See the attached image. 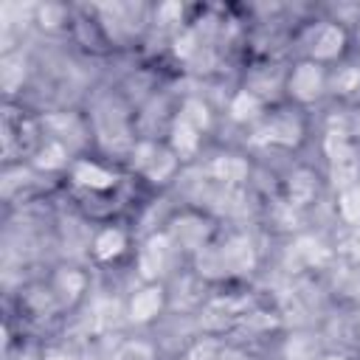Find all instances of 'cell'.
I'll return each mask as SVG.
<instances>
[{"mask_svg": "<svg viewBox=\"0 0 360 360\" xmlns=\"http://www.w3.org/2000/svg\"><path fill=\"white\" fill-rule=\"evenodd\" d=\"M259 248L245 231H219L217 239L191 259V270L202 284H233L256 273Z\"/></svg>", "mask_w": 360, "mask_h": 360, "instance_id": "1", "label": "cell"}, {"mask_svg": "<svg viewBox=\"0 0 360 360\" xmlns=\"http://www.w3.org/2000/svg\"><path fill=\"white\" fill-rule=\"evenodd\" d=\"M45 141V124L25 110L20 101L6 98L0 112V149H3V169L6 166H25L37 155L39 143Z\"/></svg>", "mask_w": 360, "mask_h": 360, "instance_id": "2", "label": "cell"}, {"mask_svg": "<svg viewBox=\"0 0 360 360\" xmlns=\"http://www.w3.org/2000/svg\"><path fill=\"white\" fill-rule=\"evenodd\" d=\"M295 59H309L323 68H338L352 51V31L338 20L304 22L295 37Z\"/></svg>", "mask_w": 360, "mask_h": 360, "instance_id": "3", "label": "cell"}, {"mask_svg": "<svg viewBox=\"0 0 360 360\" xmlns=\"http://www.w3.org/2000/svg\"><path fill=\"white\" fill-rule=\"evenodd\" d=\"M253 138L270 149L298 152L309 138V112L290 101L270 104L262 121L253 127Z\"/></svg>", "mask_w": 360, "mask_h": 360, "instance_id": "4", "label": "cell"}, {"mask_svg": "<svg viewBox=\"0 0 360 360\" xmlns=\"http://www.w3.org/2000/svg\"><path fill=\"white\" fill-rule=\"evenodd\" d=\"M127 163H129V172L141 183L155 186V188L169 186L177 177V172L183 169V160L174 155V149L166 143V138H158V135H141L132 143Z\"/></svg>", "mask_w": 360, "mask_h": 360, "instance_id": "5", "label": "cell"}, {"mask_svg": "<svg viewBox=\"0 0 360 360\" xmlns=\"http://www.w3.org/2000/svg\"><path fill=\"white\" fill-rule=\"evenodd\" d=\"M163 231H166V236L172 239L177 256L191 262L202 248H208V245L217 239L219 222H217L208 211H202V208H197V205H183V208H177V211L163 222Z\"/></svg>", "mask_w": 360, "mask_h": 360, "instance_id": "6", "label": "cell"}, {"mask_svg": "<svg viewBox=\"0 0 360 360\" xmlns=\"http://www.w3.org/2000/svg\"><path fill=\"white\" fill-rule=\"evenodd\" d=\"M110 51L112 48H127L132 45L143 28L149 25L146 22V6H135V3H104V6H90Z\"/></svg>", "mask_w": 360, "mask_h": 360, "instance_id": "7", "label": "cell"}, {"mask_svg": "<svg viewBox=\"0 0 360 360\" xmlns=\"http://www.w3.org/2000/svg\"><path fill=\"white\" fill-rule=\"evenodd\" d=\"M329 79L332 68L309 59H292V65L284 70V101L309 110L329 96Z\"/></svg>", "mask_w": 360, "mask_h": 360, "instance_id": "8", "label": "cell"}, {"mask_svg": "<svg viewBox=\"0 0 360 360\" xmlns=\"http://www.w3.org/2000/svg\"><path fill=\"white\" fill-rule=\"evenodd\" d=\"M68 180L73 183V188H79L90 200H110L121 188L124 174L115 163H110L104 158L79 155V158H73V163L68 169Z\"/></svg>", "mask_w": 360, "mask_h": 360, "instance_id": "9", "label": "cell"}, {"mask_svg": "<svg viewBox=\"0 0 360 360\" xmlns=\"http://www.w3.org/2000/svg\"><path fill=\"white\" fill-rule=\"evenodd\" d=\"M321 149H323V160H326V174L335 188H343V186H352L360 180V141H354L338 129H326Z\"/></svg>", "mask_w": 360, "mask_h": 360, "instance_id": "10", "label": "cell"}, {"mask_svg": "<svg viewBox=\"0 0 360 360\" xmlns=\"http://www.w3.org/2000/svg\"><path fill=\"white\" fill-rule=\"evenodd\" d=\"M177 250L172 245V239L166 236V231H152L149 236H143L135 248V270L141 281H166L172 264L177 262Z\"/></svg>", "mask_w": 360, "mask_h": 360, "instance_id": "11", "label": "cell"}, {"mask_svg": "<svg viewBox=\"0 0 360 360\" xmlns=\"http://www.w3.org/2000/svg\"><path fill=\"white\" fill-rule=\"evenodd\" d=\"M169 307L166 281H141L124 301V315L132 326H152Z\"/></svg>", "mask_w": 360, "mask_h": 360, "instance_id": "12", "label": "cell"}, {"mask_svg": "<svg viewBox=\"0 0 360 360\" xmlns=\"http://www.w3.org/2000/svg\"><path fill=\"white\" fill-rule=\"evenodd\" d=\"M45 281H48V287L53 290V295H56V301H59V307H62L65 315L73 312V309H79L82 301H84L87 292H90V273H87L82 264H73V262L56 264V267L45 276Z\"/></svg>", "mask_w": 360, "mask_h": 360, "instance_id": "13", "label": "cell"}, {"mask_svg": "<svg viewBox=\"0 0 360 360\" xmlns=\"http://www.w3.org/2000/svg\"><path fill=\"white\" fill-rule=\"evenodd\" d=\"M132 250V233L121 222H101L90 236V259L96 264H118Z\"/></svg>", "mask_w": 360, "mask_h": 360, "instance_id": "14", "label": "cell"}, {"mask_svg": "<svg viewBox=\"0 0 360 360\" xmlns=\"http://www.w3.org/2000/svg\"><path fill=\"white\" fill-rule=\"evenodd\" d=\"M17 307H20V315L25 321H34V323H48V321L65 315L62 307H59V301H56V295H53V290L48 287L45 278L25 284L20 290V295H17Z\"/></svg>", "mask_w": 360, "mask_h": 360, "instance_id": "15", "label": "cell"}, {"mask_svg": "<svg viewBox=\"0 0 360 360\" xmlns=\"http://www.w3.org/2000/svg\"><path fill=\"white\" fill-rule=\"evenodd\" d=\"M321 186H323L321 174H318L312 166L298 163V166H292V169L287 172V177L281 180L284 202H287L290 208H307V205H312V202L321 197Z\"/></svg>", "mask_w": 360, "mask_h": 360, "instance_id": "16", "label": "cell"}, {"mask_svg": "<svg viewBox=\"0 0 360 360\" xmlns=\"http://www.w3.org/2000/svg\"><path fill=\"white\" fill-rule=\"evenodd\" d=\"M267 101L262 98V96H256L253 90H248L245 84L228 98V118L233 121V124H239V127H248V129H253L259 121H262V115L267 112Z\"/></svg>", "mask_w": 360, "mask_h": 360, "instance_id": "17", "label": "cell"}, {"mask_svg": "<svg viewBox=\"0 0 360 360\" xmlns=\"http://www.w3.org/2000/svg\"><path fill=\"white\" fill-rule=\"evenodd\" d=\"M166 143L174 149V155L186 163V160H191V158H197V152H200V146H202V132H197L188 121H183L177 112L169 118V127H166Z\"/></svg>", "mask_w": 360, "mask_h": 360, "instance_id": "18", "label": "cell"}, {"mask_svg": "<svg viewBox=\"0 0 360 360\" xmlns=\"http://www.w3.org/2000/svg\"><path fill=\"white\" fill-rule=\"evenodd\" d=\"M205 172L211 180L231 188V186H242L250 177V160L245 155H236V152H222V155L211 158Z\"/></svg>", "mask_w": 360, "mask_h": 360, "instance_id": "19", "label": "cell"}, {"mask_svg": "<svg viewBox=\"0 0 360 360\" xmlns=\"http://www.w3.org/2000/svg\"><path fill=\"white\" fill-rule=\"evenodd\" d=\"M174 112H177L183 121H188V124H191L197 132H202V135H208V132H211V127H214L211 104H208L205 98H200V96H186Z\"/></svg>", "mask_w": 360, "mask_h": 360, "instance_id": "20", "label": "cell"}, {"mask_svg": "<svg viewBox=\"0 0 360 360\" xmlns=\"http://www.w3.org/2000/svg\"><path fill=\"white\" fill-rule=\"evenodd\" d=\"M335 214L346 228H360V180L352 186L338 188L335 194Z\"/></svg>", "mask_w": 360, "mask_h": 360, "instance_id": "21", "label": "cell"}, {"mask_svg": "<svg viewBox=\"0 0 360 360\" xmlns=\"http://www.w3.org/2000/svg\"><path fill=\"white\" fill-rule=\"evenodd\" d=\"M107 360H160V352L149 338H124Z\"/></svg>", "mask_w": 360, "mask_h": 360, "instance_id": "22", "label": "cell"}, {"mask_svg": "<svg viewBox=\"0 0 360 360\" xmlns=\"http://www.w3.org/2000/svg\"><path fill=\"white\" fill-rule=\"evenodd\" d=\"M219 343H222V335H217V332H211V335H200V338H194L191 343H186L180 360H214Z\"/></svg>", "mask_w": 360, "mask_h": 360, "instance_id": "23", "label": "cell"}, {"mask_svg": "<svg viewBox=\"0 0 360 360\" xmlns=\"http://www.w3.org/2000/svg\"><path fill=\"white\" fill-rule=\"evenodd\" d=\"M37 20L42 28L53 31V28H65L70 25V11L65 6H56V3H48V6H39L37 8Z\"/></svg>", "mask_w": 360, "mask_h": 360, "instance_id": "24", "label": "cell"}, {"mask_svg": "<svg viewBox=\"0 0 360 360\" xmlns=\"http://www.w3.org/2000/svg\"><path fill=\"white\" fill-rule=\"evenodd\" d=\"M214 360H253V354H250L242 343L222 338V343H219V349H217V357H214Z\"/></svg>", "mask_w": 360, "mask_h": 360, "instance_id": "25", "label": "cell"}, {"mask_svg": "<svg viewBox=\"0 0 360 360\" xmlns=\"http://www.w3.org/2000/svg\"><path fill=\"white\" fill-rule=\"evenodd\" d=\"M343 253L354 267H360V228H349L343 239Z\"/></svg>", "mask_w": 360, "mask_h": 360, "instance_id": "26", "label": "cell"}, {"mask_svg": "<svg viewBox=\"0 0 360 360\" xmlns=\"http://www.w3.org/2000/svg\"><path fill=\"white\" fill-rule=\"evenodd\" d=\"M42 360H79V354L65 343H48L42 349Z\"/></svg>", "mask_w": 360, "mask_h": 360, "instance_id": "27", "label": "cell"}, {"mask_svg": "<svg viewBox=\"0 0 360 360\" xmlns=\"http://www.w3.org/2000/svg\"><path fill=\"white\" fill-rule=\"evenodd\" d=\"M318 360H354V357H349V354H343V352H321Z\"/></svg>", "mask_w": 360, "mask_h": 360, "instance_id": "28", "label": "cell"}, {"mask_svg": "<svg viewBox=\"0 0 360 360\" xmlns=\"http://www.w3.org/2000/svg\"><path fill=\"white\" fill-rule=\"evenodd\" d=\"M354 343H357V352H360V315L354 318Z\"/></svg>", "mask_w": 360, "mask_h": 360, "instance_id": "29", "label": "cell"}, {"mask_svg": "<svg viewBox=\"0 0 360 360\" xmlns=\"http://www.w3.org/2000/svg\"><path fill=\"white\" fill-rule=\"evenodd\" d=\"M298 360H318V354H312V357H298Z\"/></svg>", "mask_w": 360, "mask_h": 360, "instance_id": "30", "label": "cell"}]
</instances>
